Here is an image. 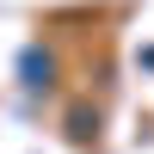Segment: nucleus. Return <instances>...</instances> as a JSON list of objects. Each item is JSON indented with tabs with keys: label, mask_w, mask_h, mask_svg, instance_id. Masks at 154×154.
<instances>
[{
	"label": "nucleus",
	"mask_w": 154,
	"mask_h": 154,
	"mask_svg": "<svg viewBox=\"0 0 154 154\" xmlns=\"http://www.w3.org/2000/svg\"><path fill=\"white\" fill-rule=\"evenodd\" d=\"M49 74H56V56H43V49H25V86H49Z\"/></svg>",
	"instance_id": "1"
}]
</instances>
